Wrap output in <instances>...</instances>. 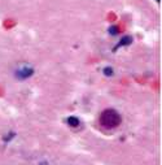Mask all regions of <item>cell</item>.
Masks as SVG:
<instances>
[{
    "label": "cell",
    "instance_id": "6da1fadb",
    "mask_svg": "<svg viewBox=\"0 0 162 165\" xmlns=\"http://www.w3.org/2000/svg\"><path fill=\"white\" fill-rule=\"evenodd\" d=\"M100 122L104 127H108V129L117 127L121 123V116L114 109H106L102 112V115L100 117Z\"/></svg>",
    "mask_w": 162,
    "mask_h": 165
},
{
    "label": "cell",
    "instance_id": "7a4b0ae2",
    "mask_svg": "<svg viewBox=\"0 0 162 165\" xmlns=\"http://www.w3.org/2000/svg\"><path fill=\"white\" fill-rule=\"evenodd\" d=\"M31 74H33V70L29 69V68H25V69L20 70L18 74H17V77L18 78H27V77H30Z\"/></svg>",
    "mask_w": 162,
    "mask_h": 165
},
{
    "label": "cell",
    "instance_id": "3957f363",
    "mask_svg": "<svg viewBox=\"0 0 162 165\" xmlns=\"http://www.w3.org/2000/svg\"><path fill=\"white\" fill-rule=\"evenodd\" d=\"M68 122H69V123H70V125H71V126H74V127L79 125V120L77 119V117H70V119H69V120H68Z\"/></svg>",
    "mask_w": 162,
    "mask_h": 165
},
{
    "label": "cell",
    "instance_id": "277c9868",
    "mask_svg": "<svg viewBox=\"0 0 162 165\" xmlns=\"http://www.w3.org/2000/svg\"><path fill=\"white\" fill-rule=\"evenodd\" d=\"M105 74H106V75H110V74H113V69H110V68H106V69H105Z\"/></svg>",
    "mask_w": 162,
    "mask_h": 165
}]
</instances>
